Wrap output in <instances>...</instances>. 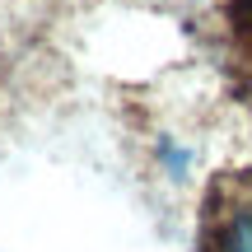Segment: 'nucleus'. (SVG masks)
<instances>
[{
  "mask_svg": "<svg viewBox=\"0 0 252 252\" xmlns=\"http://www.w3.org/2000/svg\"><path fill=\"white\" fill-rule=\"evenodd\" d=\"M248 5H252V0H248Z\"/></svg>",
  "mask_w": 252,
  "mask_h": 252,
  "instance_id": "obj_2",
  "label": "nucleus"
},
{
  "mask_svg": "<svg viewBox=\"0 0 252 252\" xmlns=\"http://www.w3.org/2000/svg\"><path fill=\"white\" fill-rule=\"evenodd\" d=\"M220 252H252V206L234 210V220L220 234Z\"/></svg>",
  "mask_w": 252,
  "mask_h": 252,
  "instance_id": "obj_1",
  "label": "nucleus"
}]
</instances>
